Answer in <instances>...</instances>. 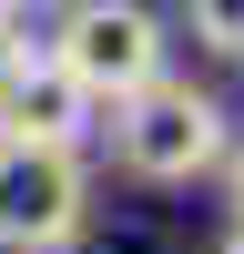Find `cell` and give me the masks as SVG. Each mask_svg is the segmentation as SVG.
<instances>
[{
  "label": "cell",
  "instance_id": "obj_6",
  "mask_svg": "<svg viewBox=\"0 0 244 254\" xmlns=\"http://www.w3.org/2000/svg\"><path fill=\"white\" fill-rule=\"evenodd\" d=\"M31 51H41V41H31V10H0V81H10Z\"/></svg>",
  "mask_w": 244,
  "mask_h": 254
},
{
  "label": "cell",
  "instance_id": "obj_5",
  "mask_svg": "<svg viewBox=\"0 0 244 254\" xmlns=\"http://www.w3.org/2000/svg\"><path fill=\"white\" fill-rule=\"evenodd\" d=\"M183 31L214 61H244V0H183Z\"/></svg>",
  "mask_w": 244,
  "mask_h": 254
},
{
  "label": "cell",
  "instance_id": "obj_4",
  "mask_svg": "<svg viewBox=\"0 0 244 254\" xmlns=\"http://www.w3.org/2000/svg\"><path fill=\"white\" fill-rule=\"evenodd\" d=\"M0 142H41V153H92L102 142V102L61 71L51 51H31L0 81Z\"/></svg>",
  "mask_w": 244,
  "mask_h": 254
},
{
  "label": "cell",
  "instance_id": "obj_9",
  "mask_svg": "<svg viewBox=\"0 0 244 254\" xmlns=\"http://www.w3.org/2000/svg\"><path fill=\"white\" fill-rule=\"evenodd\" d=\"M0 10H31V0H0Z\"/></svg>",
  "mask_w": 244,
  "mask_h": 254
},
{
  "label": "cell",
  "instance_id": "obj_1",
  "mask_svg": "<svg viewBox=\"0 0 244 254\" xmlns=\"http://www.w3.org/2000/svg\"><path fill=\"white\" fill-rule=\"evenodd\" d=\"M102 142H112V163H122L132 183L173 193V183L224 173V153H234V122H224V102L203 92V81L163 71L153 92H132V102H112V112H102Z\"/></svg>",
  "mask_w": 244,
  "mask_h": 254
},
{
  "label": "cell",
  "instance_id": "obj_2",
  "mask_svg": "<svg viewBox=\"0 0 244 254\" xmlns=\"http://www.w3.org/2000/svg\"><path fill=\"white\" fill-rule=\"evenodd\" d=\"M41 51H51L102 112H112V102H132V92L163 81V20L142 10V0H71V10L51 20Z\"/></svg>",
  "mask_w": 244,
  "mask_h": 254
},
{
  "label": "cell",
  "instance_id": "obj_8",
  "mask_svg": "<svg viewBox=\"0 0 244 254\" xmlns=\"http://www.w3.org/2000/svg\"><path fill=\"white\" fill-rule=\"evenodd\" d=\"M214 254H244V224H234V234H224V244H214Z\"/></svg>",
  "mask_w": 244,
  "mask_h": 254
},
{
  "label": "cell",
  "instance_id": "obj_3",
  "mask_svg": "<svg viewBox=\"0 0 244 254\" xmlns=\"http://www.w3.org/2000/svg\"><path fill=\"white\" fill-rule=\"evenodd\" d=\"M92 234V163L0 142V254H71Z\"/></svg>",
  "mask_w": 244,
  "mask_h": 254
},
{
  "label": "cell",
  "instance_id": "obj_7",
  "mask_svg": "<svg viewBox=\"0 0 244 254\" xmlns=\"http://www.w3.org/2000/svg\"><path fill=\"white\" fill-rule=\"evenodd\" d=\"M224 193H234V224H244V132H234V153H224Z\"/></svg>",
  "mask_w": 244,
  "mask_h": 254
}]
</instances>
